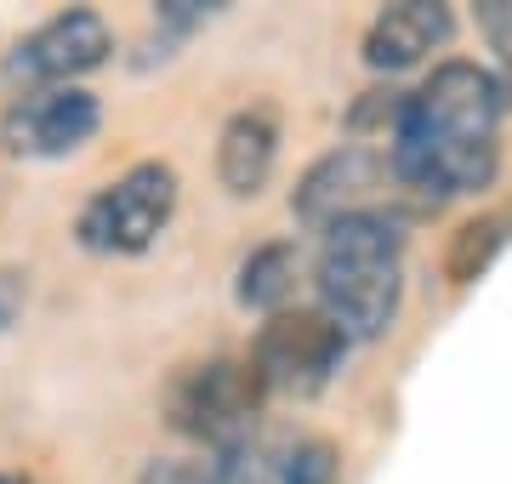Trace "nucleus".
<instances>
[{
  "instance_id": "obj_1",
  "label": "nucleus",
  "mask_w": 512,
  "mask_h": 484,
  "mask_svg": "<svg viewBox=\"0 0 512 484\" xmlns=\"http://www.w3.org/2000/svg\"><path fill=\"white\" fill-rule=\"evenodd\" d=\"M501 80L473 57H450L393 109L387 166L427 200H461L490 188L501 166Z\"/></svg>"
},
{
  "instance_id": "obj_2",
  "label": "nucleus",
  "mask_w": 512,
  "mask_h": 484,
  "mask_svg": "<svg viewBox=\"0 0 512 484\" xmlns=\"http://www.w3.org/2000/svg\"><path fill=\"white\" fill-rule=\"evenodd\" d=\"M313 291H319V314L348 342H376L399 319L404 302L399 223L382 211L330 223L319 240V262H313Z\"/></svg>"
},
{
  "instance_id": "obj_3",
  "label": "nucleus",
  "mask_w": 512,
  "mask_h": 484,
  "mask_svg": "<svg viewBox=\"0 0 512 484\" xmlns=\"http://www.w3.org/2000/svg\"><path fill=\"white\" fill-rule=\"evenodd\" d=\"M262 376L251 371V359H200L165 382V422L200 445L245 450L262 410Z\"/></svg>"
},
{
  "instance_id": "obj_4",
  "label": "nucleus",
  "mask_w": 512,
  "mask_h": 484,
  "mask_svg": "<svg viewBox=\"0 0 512 484\" xmlns=\"http://www.w3.org/2000/svg\"><path fill=\"white\" fill-rule=\"evenodd\" d=\"M171 211H177V171L160 166V160H143L126 177H114L109 188H97L74 234L97 257H137L165 234Z\"/></svg>"
},
{
  "instance_id": "obj_5",
  "label": "nucleus",
  "mask_w": 512,
  "mask_h": 484,
  "mask_svg": "<svg viewBox=\"0 0 512 484\" xmlns=\"http://www.w3.org/2000/svg\"><path fill=\"white\" fill-rule=\"evenodd\" d=\"M348 359V336L336 331L319 308H285L256 331L251 348V371L262 376L268 393L285 399H313L330 388V376L342 371Z\"/></svg>"
},
{
  "instance_id": "obj_6",
  "label": "nucleus",
  "mask_w": 512,
  "mask_h": 484,
  "mask_svg": "<svg viewBox=\"0 0 512 484\" xmlns=\"http://www.w3.org/2000/svg\"><path fill=\"white\" fill-rule=\"evenodd\" d=\"M109 52H114L109 23L97 18V12H86V6H74V12H57V18H46L40 29H29V35L6 52L0 75L12 80V86H23V92L74 86L80 75L103 69Z\"/></svg>"
},
{
  "instance_id": "obj_7",
  "label": "nucleus",
  "mask_w": 512,
  "mask_h": 484,
  "mask_svg": "<svg viewBox=\"0 0 512 484\" xmlns=\"http://www.w3.org/2000/svg\"><path fill=\"white\" fill-rule=\"evenodd\" d=\"M103 126V109L86 86H40L6 103L0 114V149L18 160H63L86 149Z\"/></svg>"
},
{
  "instance_id": "obj_8",
  "label": "nucleus",
  "mask_w": 512,
  "mask_h": 484,
  "mask_svg": "<svg viewBox=\"0 0 512 484\" xmlns=\"http://www.w3.org/2000/svg\"><path fill=\"white\" fill-rule=\"evenodd\" d=\"M376 177H382V160H376L365 143H342V149H330L325 160L302 177L291 211L302 217V223H313L319 234H325L330 223L370 211L365 200H370V188H376Z\"/></svg>"
},
{
  "instance_id": "obj_9",
  "label": "nucleus",
  "mask_w": 512,
  "mask_h": 484,
  "mask_svg": "<svg viewBox=\"0 0 512 484\" xmlns=\"http://www.w3.org/2000/svg\"><path fill=\"white\" fill-rule=\"evenodd\" d=\"M456 18L439 0H399V6H382L376 23L365 29V63L376 75H399V69H416L427 52H439L450 40Z\"/></svg>"
},
{
  "instance_id": "obj_10",
  "label": "nucleus",
  "mask_w": 512,
  "mask_h": 484,
  "mask_svg": "<svg viewBox=\"0 0 512 484\" xmlns=\"http://www.w3.org/2000/svg\"><path fill=\"white\" fill-rule=\"evenodd\" d=\"M279 160V109L274 103H251V109L228 114L217 137V183L239 200H251L268 188Z\"/></svg>"
},
{
  "instance_id": "obj_11",
  "label": "nucleus",
  "mask_w": 512,
  "mask_h": 484,
  "mask_svg": "<svg viewBox=\"0 0 512 484\" xmlns=\"http://www.w3.org/2000/svg\"><path fill=\"white\" fill-rule=\"evenodd\" d=\"M296 274H302V257H296L291 240H274V245H256L251 257L239 262V302L256 308V314H285V302L296 291Z\"/></svg>"
},
{
  "instance_id": "obj_12",
  "label": "nucleus",
  "mask_w": 512,
  "mask_h": 484,
  "mask_svg": "<svg viewBox=\"0 0 512 484\" xmlns=\"http://www.w3.org/2000/svg\"><path fill=\"white\" fill-rule=\"evenodd\" d=\"M507 228H512V211H484L473 223L456 228V240H450V257H444V274L456 285L478 280L484 268L495 262V251L507 245Z\"/></svg>"
},
{
  "instance_id": "obj_13",
  "label": "nucleus",
  "mask_w": 512,
  "mask_h": 484,
  "mask_svg": "<svg viewBox=\"0 0 512 484\" xmlns=\"http://www.w3.org/2000/svg\"><path fill=\"white\" fill-rule=\"evenodd\" d=\"M279 484H336V445L325 439H296L285 456H279Z\"/></svg>"
},
{
  "instance_id": "obj_14",
  "label": "nucleus",
  "mask_w": 512,
  "mask_h": 484,
  "mask_svg": "<svg viewBox=\"0 0 512 484\" xmlns=\"http://www.w3.org/2000/svg\"><path fill=\"white\" fill-rule=\"evenodd\" d=\"M478 29L490 35V46H495V80H501V97L512 103V0H490V6H478Z\"/></svg>"
},
{
  "instance_id": "obj_15",
  "label": "nucleus",
  "mask_w": 512,
  "mask_h": 484,
  "mask_svg": "<svg viewBox=\"0 0 512 484\" xmlns=\"http://www.w3.org/2000/svg\"><path fill=\"white\" fill-rule=\"evenodd\" d=\"M205 484H279V479L268 473L262 456H251V450H228V456L217 462V473H211Z\"/></svg>"
},
{
  "instance_id": "obj_16",
  "label": "nucleus",
  "mask_w": 512,
  "mask_h": 484,
  "mask_svg": "<svg viewBox=\"0 0 512 484\" xmlns=\"http://www.w3.org/2000/svg\"><path fill=\"white\" fill-rule=\"evenodd\" d=\"M23 308V274H12V268H0V331L18 319Z\"/></svg>"
},
{
  "instance_id": "obj_17",
  "label": "nucleus",
  "mask_w": 512,
  "mask_h": 484,
  "mask_svg": "<svg viewBox=\"0 0 512 484\" xmlns=\"http://www.w3.org/2000/svg\"><path fill=\"white\" fill-rule=\"evenodd\" d=\"M0 484H29V479H18V473H0Z\"/></svg>"
}]
</instances>
